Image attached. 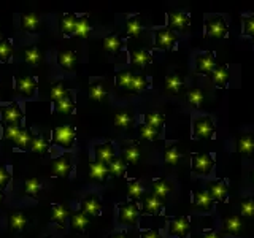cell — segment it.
Listing matches in <instances>:
<instances>
[{"label":"cell","mask_w":254,"mask_h":238,"mask_svg":"<svg viewBox=\"0 0 254 238\" xmlns=\"http://www.w3.org/2000/svg\"><path fill=\"white\" fill-rule=\"evenodd\" d=\"M203 32L206 37L211 38H227L229 37V26L227 21L222 16H208L203 24Z\"/></svg>","instance_id":"obj_1"},{"label":"cell","mask_w":254,"mask_h":238,"mask_svg":"<svg viewBox=\"0 0 254 238\" xmlns=\"http://www.w3.org/2000/svg\"><path fill=\"white\" fill-rule=\"evenodd\" d=\"M192 133H194V138H197V140L213 138L214 133H216V125H214L213 118H210V116L197 118L192 125Z\"/></svg>","instance_id":"obj_2"},{"label":"cell","mask_w":254,"mask_h":238,"mask_svg":"<svg viewBox=\"0 0 254 238\" xmlns=\"http://www.w3.org/2000/svg\"><path fill=\"white\" fill-rule=\"evenodd\" d=\"M214 167V156L208 153H195L190 156V170L198 175H208Z\"/></svg>","instance_id":"obj_3"},{"label":"cell","mask_w":254,"mask_h":238,"mask_svg":"<svg viewBox=\"0 0 254 238\" xmlns=\"http://www.w3.org/2000/svg\"><path fill=\"white\" fill-rule=\"evenodd\" d=\"M53 140L56 145L70 149L75 143V127L73 125H59L53 132Z\"/></svg>","instance_id":"obj_4"},{"label":"cell","mask_w":254,"mask_h":238,"mask_svg":"<svg viewBox=\"0 0 254 238\" xmlns=\"http://www.w3.org/2000/svg\"><path fill=\"white\" fill-rule=\"evenodd\" d=\"M118 216L123 224L133 226L140 216V208L135 202H126L118 205Z\"/></svg>","instance_id":"obj_5"},{"label":"cell","mask_w":254,"mask_h":238,"mask_svg":"<svg viewBox=\"0 0 254 238\" xmlns=\"http://www.w3.org/2000/svg\"><path fill=\"white\" fill-rule=\"evenodd\" d=\"M169 234L178 238H189L190 234V219L188 216L173 218L169 224Z\"/></svg>","instance_id":"obj_6"},{"label":"cell","mask_w":254,"mask_h":238,"mask_svg":"<svg viewBox=\"0 0 254 238\" xmlns=\"http://www.w3.org/2000/svg\"><path fill=\"white\" fill-rule=\"evenodd\" d=\"M178 35L177 32H173L172 29H159L154 35V45L159 50H170V48L177 43Z\"/></svg>","instance_id":"obj_7"},{"label":"cell","mask_w":254,"mask_h":238,"mask_svg":"<svg viewBox=\"0 0 254 238\" xmlns=\"http://www.w3.org/2000/svg\"><path fill=\"white\" fill-rule=\"evenodd\" d=\"M208 194L213 202H229V184L226 179H216L208 184Z\"/></svg>","instance_id":"obj_8"},{"label":"cell","mask_w":254,"mask_h":238,"mask_svg":"<svg viewBox=\"0 0 254 238\" xmlns=\"http://www.w3.org/2000/svg\"><path fill=\"white\" fill-rule=\"evenodd\" d=\"M195 67H197L198 73H202V75L211 73V71L216 68V54L211 53V51L200 53V54L197 56Z\"/></svg>","instance_id":"obj_9"},{"label":"cell","mask_w":254,"mask_h":238,"mask_svg":"<svg viewBox=\"0 0 254 238\" xmlns=\"http://www.w3.org/2000/svg\"><path fill=\"white\" fill-rule=\"evenodd\" d=\"M167 21H169V29L183 30L190 24V16L186 11H169L167 13Z\"/></svg>","instance_id":"obj_10"},{"label":"cell","mask_w":254,"mask_h":238,"mask_svg":"<svg viewBox=\"0 0 254 238\" xmlns=\"http://www.w3.org/2000/svg\"><path fill=\"white\" fill-rule=\"evenodd\" d=\"M81 211L86 214L87 218H95V216H100L102 214V202L100 198L95 195V194H91L87 195L83 203H81Z\"/></svg>","instance_id":"obj_11"},{"label":"cell","mask_w":254,"mask_h":238,"mask_svg":"<svg viewBox=\"0 0 254 238\" xmlns=\"http://www.w3.org/2000/svg\"><path fill=\"white\" fill-rule=\"evenodd\" d=\"M70 170H71V157L68 154H64L53 162V175L54 177L67 178Z\"/></svg>","instance_id":"obj_12"},{"label":"cell","mask_w":254,"mask_h":238,"mask_svg":"<svg viewBox=\"0 0 254 238\" xmlns=\"http://www.w3.org/2000/svg\"><path fill=\"white\" fill-rule=\"evenodd\" d=\"M22 110L19 108V105L16 102L10 103V105H5L2 110V119L3 122L8 124H19L21 119H22Z\"/></svg>","instance_id":"obj_13"},{"label":"cell","mask_w":254,"mask_h":238,"mask_svg":"<svg viewBox=\"0 0 254 238\" xmlns=\"http://www.w3.org/2000/svg\"><path fill=\"white\" fill-rule=\"evenodd\" d=\"M115 157H116V153L111 143L107 141V143H100V145L95 146V161L97 162L108 165Z\"/></svg>","instance_id":"obj_14"},{"label":"cell","mask_w":254,"mask_h":238,"mask_svg":"<svg viewBox=\"0 0 254 238\" xmlns=\"http://www.w3.org/2000/svg\"><path fill=\"white\" fill-rule=\"evenodd\" d=\"M14 83H16V89H18L22 95H26V97H32V95L35 94V89H37L35 78H32V76H18L14 79Z\"/></svg>","instance_id":"obj_15"},{"label":"cell","mask_w":254,"mask_h":238,"mask_svg":"<svg viewBox=\"0 0 254 238\" xmlns=\"http://www.w3.org/2000/svg\"><path fill=\"white\" fill-rule=\"evenodd\" d=\"M222 230L229 235H238L243 230V219L237 214H230L222 221Z\"/></svg>","instance_id":"obj_16"},{"label":"cell","mask_w":254,"mask_h":238,"mask_svg":"<svg viewBox=\"0 0 254 238\" xmlns=\"http://www.w3.org/2000/svg\"><path fill=\"white\" fill-rule=\"evenodd\" d=\"M164 211H165V206L157 197H154V195L145 197V200H143V213L154 216V214H162Z\"/></svg>","instance_id":"obj_17"},{"label":"cell","mask_w":254,"mask_h":238,"mask_svg":"<svg viewBox=\"0 0 254 238\" xmlns=\"http://www.w3.org/2000/svg\"><path fill=\"white\" fill-rule=\"evenodd\" d=\"M68 210L65 206H62L59 203H53L51 205V221L54 224H58L61 229L65 227V222H67V218H68Z\"/></svg>","instance_id":"obj_18"},{"label":"cell","mask_w":254,"mask_h":238,"mask_svg":"<svg viewBox=\"0 0 254 238\" xmlns=\"http://www.w3.org/2000/svg\"><path fill=\"white\" fill-rule=\"evenodd\" d=\"M192 202L200 210H210L213 206V198L208 190H192Z\"/></svg>","instance_id":"obj_19"},{"label":"cell","mask_w":254,"mask_h":238,"mask_svg":"<svg viewBox=\"0 0 254 238\" xmlns=\"http://www.w3.org/2000/svg\"><path fill=\"white\" fill-rule=\"evenodd\" d=\"M181 151L178 148L177 143H169V145L165 146L164 149V161L165 164H169V165H178L180 161H181Z\"/></svg>","instance_id":"obj_20"},{"label":"cell","mask_w":254,"mask_h":238,"mask_svg":"<svg viewBox=\"0 0 254 238\" xmlns=\"http://www.w3.org/2000/svg\"><path fill=\"white\" fill-rule=\"evenodd\" d=\"M237 151L242 156H251L254 153V137L251 133H245L237 140Z\"/></svg>","instance_id":"obj_21"},{"label":"cell","mask_w":254,"mask_h":238,"mask_svg":"<svg viewBox=\"0 0 254 238\" xmlns=\"http://www.w3.org/2000/svg\"><path fill=\"white\" fill-rule=\"evenodd\" d=\"M91 22H89V16L87 14H83L79 16L76 19V24H75V30H73V35L75 37H79V38H87L91 34Z\"/></svg>","instance_id":"obj_22"},{"label":"cell","mask_w":254,"mask_h":238,"mask_svg":"<svg viewBox=\"0 0 254 238\" xmlns=\"http://www.w3.org/2000/svg\"><path fill=\"white\" fill-rule=\"evenodd\" d=\"M170 192H172V187H170V184H169V182H167L165 179H162V178H156V179L153 181V195L157 197L161 202L165 200V198L170 195Z\"/></svg>","instance_id":"obj_23"},{"label":"cell","mask_w":254,"mask_h":238,"mask_svg":"<svg viewBox=\"0 0 254 238\" xmlns=\"http://www.w3.org/2000/svg\"><path fill=\"white\" fill-rule=\"evenodd\" d=\"M26 226H27V218L22 213L14 211L8 216V227H10L11 232H22Z\"/></svg>","instance_id":"obj_24"},{"label":"cell","mask_w":254,"mask_h":238,"mask_svg":"<svg viewBox=\"0 0 254 238\" xmlns=\"http://www.w3.org/2000/svg\"><path fill=\"white\" fill-rule=\"evenodd\" d=\"M108 165L100 164V162H91L89 164V177L95 181H105L108 178Z\"/></svg>","instance_id":"obj_25"},{"label":"cell","mask_w":254,"mask_h":238,"mask_svg":"<svg viewBox=\"0 0 254 238\" xmlns=\"http://www.w3.org/2000/svg\"><path fill=\"white\" fill-rule=\"evenodd\" d=\"M229 78H230V71H229L227 65H218L216 68L211 71L213 83L216 84V86H219V87L226 86L229 83Z\"/></svg>","instance_id":"obj_26"},{"label":"cell","mask_w":254,"mask_h":238,"mask_svg":"<svg viewBox=\"0 0 254 238\" xmlns=\"http://www.w3.org/2000/svg\"><path fill=\"white\" fill-rule=\"evenodd\" d=\"M132 63L135 67L138 68H145L146 65H149L151 62H153V56H151L148 51L145 50H135L132 51V58H130Z\"/></svg>","instance_id":"obj_27"},{"label":"cell","mask_w":254,"mask_h":238,"mask_svg":"<svg viewBox=\"0 0 254 238\" xmlns=\"http://www.w3.org/2000/svg\"><path fill=\"white\" fill-rule=\"evenodd\" d=\"M76 16L73 13H65L61 18V24H59V29L62 32V35H73V30H75V24H76Z\"/></svg>","instance_id":"obj_28"},{"label":"cell","mask_w":254,"mask_h":238,"mask_svg":"<svg viewBox=\"0 0 254 238\" xmlns=\"http://www.w3.org/2000/svg\"><path fill=\"white\" fill-rule=\"evenodd\" d=\"M140 156H141V149L137 143H132V145L126 146L123 151V161L126 164H137L140 161Z\"/></svg>","instance_id":"obj_29"},{"label":"cell","mask_w":254,"mask_h":238,"mask_svg":"<svg viewBox=\"0 0 254 238\" xmlns=\"http://www.w3.org/2000/svg\"><path fill=\"white\" fill-rule=\"evenodd\" d=\"M70 224H71V229H73L76 234H81L86 230L87 224H89V218H87L83 211H76V213L71 214Z\"/></svg>","instance_id":"obj_30"},{"label":"cell","mask_w":254,"mask_h":238,"mask_svg":"<svg viewBox=\"0 0 254 238\" xmlns=\"http://www.w3.org/2000/svg\"><path fill=\"white\" fill-rule=\"evenodd\" d=\"M58 63L64 70H71L76 63V54L73 51H59Z\"/></svg>","instance_id":"obj_31"},{"label":"cell","mask_w":254,"mask_h":238,"mask_svg":"<svg viewBox=\"0 0 254 238\" xmlns=\"http://www.w3.org/2000/svg\"><path fill=\"white\" fill-rule=\"evenodd\" d=\"M40 26V18L34 13L21 16V29L24 32H35Z\"/></svg>","instance_id":"obj_32"},{"label":"cell","mask_w":254,"mask_h":238,"mask_svg":"<svg viewBox=\"0 0 254 238\" xmlns=\"http://www.w3.org/2000/svg\"><path fill=\"white\" fill-rule=\"evenodd\" d=\"M143 124H146L149 127H153V129L159 130L165 124V116L162 113H157V111H151V113L145 115V122Z\"/></svg>","instance_id":"obj_33"},{"label":"cell","mask_w":254,"mask_h":238,"mask_svg":"<svg viewBox=\"0 0 254 238\" xmlns=\"http://www.w3.org/2000/svg\"><path fill=\"white\" fill-rule=\"evenodd\" d=\"M143 30V24H141V19L138 16H130L129 19L126 21V32L127 35L130 37H138Z\"/></svg>","instance_id":"obj_34"},{"label":"cell","mask_w":254,"mask_h":238,"mask_svg":"<svg viewBox=\"0 0 254 238\" xmlns=\"http://www.w3.org/2000/svg\"><path fill=\"white\" fill-rule=\"evenodd\" d=\"M103 46L111 54H118L123 48V40L119 35H108L103 38Z\"/></svg>","instance_id":"obj_35"},{"label":"cell","mask_w":254,"mask_h":238,"mask_svg":"<svg viewBox=\"0 0 254 238\" xmlns=\"http://www.w3.org/2000/svg\"><path fill=\"white\" fill-rule=\"evenodd\" d=\"M183 86H185V81H183V78L177 73H172L165 78V87L169 92H173V94H178Z\"/></svg>","instance_id":"obj_36"},{"label":"cell","mask_w":254,"mask_h":238,"mask_svg":"<svg viewBox=\"0 0 254 238\" xmlns=\"http://www.w3.org/2000/svg\"><path fill=\"white\" fill-rule=\"evenodd\" d=\"M115 125L119 127V129H127L133 124V115L130 111H119V113L115 115Z\"/></svg>","instance_id":"obj_37"},{"label":"cell","mask_w":254,"mask_h":238,"mask_svg":"<svg viewBox=\"0 0 254 238\" xmlns=\"http://www.w3.org/2000/svg\"><path fill=\"white\" fill-rule=\"evenodd\" d=\"M186 99L192 107L200 108L203 100H205V95H203V92L200 89H198V87H190V89L188 91V94H186Z\"/></svg>","instance_id":"obj_38"},{"label":"cell","mask_w":254,"mask_h":238,"mask_svg":"<svg viewBox=\"0 0 254 238\" xmlns=\"http://www.w3.org/2000/svg\"><path fill=\"white\" fill-rule=\"evenodd\" d=\"M146 87H149V79L145 75H133L132 76L129 91H132V92H141V91H145Z\"/></svg>","instance_id":"obj_39"},{"label":"cell","mask_w":254,"mask_h":238,"mask_svg":"<svg viewBox=\"0 0 254 238\" xmlns=\"http://www.w3.org/2000/svg\"><path fill=\"white\" fill-rule=\"evenodd\" d=\"M40 190H42V182L38 178H29L24 182V194L30 197H38Z\"/></svg>","instance_id":"obj_40"},{"label":"cell","mask_w":254,"mask_h":238,"mask_svg":"<svg viewBox=\"0 0 254 238\" xmlns=\"http://www.w3.org/2000/svg\"><path fill=\"white\" fill-rule=\"evenodd\" d=\"M126 169H127V164L121 157H115L113 161L108 164V172L110 175H113V177H123L126 173Z\"/></svg>","instance_id":"obj_41"},{"label":"cell","mask_w":254,"mask_h":238,"mask_svg":"<svg viewBox=\"0 0 254 238\" xmlns=\"http://www.w3.org/2000/svg\"><path fill=\"white\" fill-rule=\"evenodd\" d=\"M107 87L103 86L102 83H94V84H91V87H89V97L92 99V100H95V102H102L103 99L107 97Z\"/></svg>","instance_id":"obj_42"},{"label":"cell","mask_w":254,"mask_h":238,"mask_svg":"<svg viewBox=\"0 0 254 238\" xmlns=\"http://www.w3.org/2000/svg\"><path fill=\"white\" fill-rule=\"evenodd\" d=\"M11 56H13V43H11V40L2 38V40H0V62L10 60Z\"/></svg>","instance_id":"obj_43"},{"label":"cell","mask_w":254,"mask_h":238,"mask_svg":"<svg viewBox=\"0 0 254 238\" xmlns=\"http://www.w3.org/2000/svg\"><path fill=\"white\" fill-rule=\"evenodd\" d=\"M132 76H133V73H132V71H129V70L119 71V73L116 75V78H115V84L118 87H121V89H129Z\"/></svg>","instance_id":"obj_44"},{"label":"cell","mask_w":254,"mask_h":238,"mask_svg":"<svg viewBox=\"0 0 254 238\" xmlns=\"http://www.w3.org/2000/svg\"><path fill=\"white\" fill-rule=\"evenodd\" d=\"M24 60H26L29 65H38V63L42 62V54H40L38 48L35 46L27 48V50L24 51Z\"/></svg>","instance_id":"obj_45"},{"label":"cell","mask_w":254,"mask_h":238,"mask_svg":"<svg viewBox=\"0 0 254 238\" xmlns=\"http://www.w3.org/2000/svg\"><path fill=\"white\" fill-rule=\"evenodd\" d=\"M143 192H145V190H143V186L138 179L129 181V184H127V195H129L130 198L137 200V198H140L143 195Z\"/></svg>","instance_id":"obj_46"},{"label":"cell","mask_w":254,"mask_h":238,"mask_svg":"<svg viewBox=\"0 0 254 238\" xmlns=\"http://www.w3.org/2000/svg\"><path fill=\"white\" fill-rule=\"evenodd\" d=\"M32 132L27 130V129H22L21 133L16 137V140L13 141L16 146H18L19 149H27V146H30V141H32Z\"/></svg>","instance_id":"obj_47"},{"label":"cell","mask_w":254,"mask_h":238,"mask_svg":"<svg viewBox=\"0 0 254 238\" xmlns=\"http://www.w3.org/2000/svg\"><path fill=\"white\" fill-rule=\"evenodd\" d=\"M30 149L34 151V153L37 154H45L48 151V141L45 137H42V135H38V137H34L30 141Z\"/></svg>","instance_id":"obj_48"},{"label":"cell","mask_w":254,"mask_h":238,"mask_svg":"<svg viewBox=\"0 0 254 238\" xmlns=\"http://www.w3.org/2000/svg\"><path fill=\"white\" fill-rule=\"evenodd\" d=\"M65 97H68V91L61 83H56L51 87V91H50V99L53 102H59V100L65 99Z\"/></svg>","instance_id":"obj_49"},{"label":"cell","mask_w":254,"mask_h":238,"mask_svg":"<svg viewBox=\"0 0 254 238\" xmlns=\"http://www.w3.org/2000/svg\"><path fill=\"white\" fill-rule=\"evenodd\" d=\"M240 214L245 218H254V198L248 197L240 203Z\"/></svg>","instance_id":"obj_50"},{"label":"cell","mask_w":254,"mask_h":238,"mask_svg":"<svg viewBox=\"0 0 254 238\" xmlns=\"http://www.w3.org/2000/svg\"><path fill=\"white\" fill-rule=\"evenodd\" d=\"M56 108H58L59 113H73L75 111V102L70 97H65L59 102H56Z\"/></svg>","instance_id":"obj_51"},{"label":"cell","mask_w":254,"mask_h":238,"mask_svg":"<svg viewBox=\"0 0 254 238\" xmlns=\"http://www.w3.org/2000/svg\"><path fill=\"white\" fill-rule=\"evenodd\" d=\"M138 130H140V135H141V138H145V140H149V141H154L159 138V130L153 129V127H149L146 124H141L138 127Z\"/></svg>","instance_id":"obj_52"},{"label":"cell","mask_w":254,"mask_h":238,"mask_svg":"<svg viewBox=\"0 0 254 238\" xmlns=\"http://www.w3.org/2000/svg\"><path fill=\"white\" fill-rule=\"evenodd\" d=\"M242 32L245 37H254V14L243 16V30Z\"/></svg>","instance_id":"obj_53"},{"label":"cell","mask_w":254,"mask_h":238,"mask_svg":"<svg viewBox=\"0 0 254 238\" xmlns=\"http://www.w3.org/2000/svg\"><path fill=\"white\" fill-rule=\"evenodd\" d=\"M21 130H22V127H19V124H8L3 130V137H5V140L14 141L16 137L21 133Z\"/></svg>","instance_id":"obj_54"},{"label":"cell","mask_w":254,"mask_h":238,"mask_svg":"<svg viewBox=\"0 0 254 238\" xmlns=\"http://www.w3.org/2000/svg\"><path fill=\"white\" fill-rule=\"evenodd\" d=\"M11 181V175L8 173V170L5 169V167H0V189L6 187L8 184H10Z\"/></svg>","instance_id":"obj_55"},{"label":"cell","mask_w":254,"mask_h":238,"mask_svg":"<svg viewBox=\"0 0 254 238\" xmlns=\"http://www.w3.org/2000/svg\"><path fill=\"white\" fill-rule=\"evenodd\" d=\"M140 238H162V235H161V232H159V230L149 229V230H143Z\"/></svg>","instance_id":"obj_56"},{"label":"cell","mask_w":254,"mask_h":238,"mask_svg":"<svg viewBox=\"0 0 254 238\" xmlns=\"http://www.w3.org/2000/svg\"><path fill=\"white\" fill-rule=\"evenodd\" d=\"M202 237H203V238H221L219 234H216V232H214V230H211V229H205V230H203V234H202Z\"/></svg>","instance_id":"obj_57"},{"label":"cell","mask_w":254,"mask_h":238,"mask_svg":"<svg viewBox=\"0 0 254 238\" xmlns=\"http://www.w3.org/2000/svg\"><path fill=\"white\" fill-rule=\"evenodd\" d=\"M111 238H127V237H126L124 232H118V234H115V235H111Z\"/></svg>","instance_id":"obj_58"},{"label":"cell","mask_w":254,"mask_h":238,"mask_svg":"<svg viewBox=\"0 0 254 238\" xmlns=\"http://www.w3.org/2000/svg\"><path fill=\"white\" fill-rule=\"evenodd\" d=\"M253 184H254V169H253Z\"/></svg>","instance_id":"obj_59"},{"label":"cell","mask_w":254,"mask_h":238,"mask_svg":"<svg viewBox=\"0 0 254 238\" xmlns=\"http://www.w3.org/2000/svg\"><path fill=\"white\" fill-rule=\"evenodd\" d=\"M0 203H2V192H0Z\"/></svg>","instance_id":"obj_60"},{"label":"cell","mask_w":254,"mask_h":238,"mask_svg":"<svg viewBox=\"0 0 254 238\" xmlns=\"http://www.w3.org/2000/svg\"><path fill=\"white\" fill-rule=\"evenodd\" d=\"M48 238H54V237H48Z\"/></svg>","instance_id":"obj_61"}]
</instances>
